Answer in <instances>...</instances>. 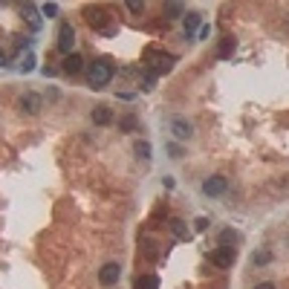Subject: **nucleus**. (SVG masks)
<instances>
[{"label": "nucleus", "instance_id": "nucleus-6", "mask_svg": "<svg viewBox=\"0 0 289 289\" xmlns=\"http://www.w3.org/2000/svg\"><path fill=\"white\" fill-rule=\"evenodd\" d=\"M75 46V29L69 26V23H61V29H58V49L69 55V49Z\"/></svg>", "mask_w": 289, "mask_h": 289}, {"label": "nucleus", "instance_id": "nucleus-15", "mask_svg": "<svg viewBox=\"0 0 289 289\" xmlns=\"http://www.w3.org/2000/svg\"><path fill=\"white\" fill-rule=\"evenodd\" d=\"M133 153H136L142 162H148V159H150V145L145 142V139H139L136 145H133Z\"/></svg>", "mask_w": 289, "mask_h": 289}, {"label": "nucleus", "instance_id": "nucleus-25", "mask_svg": "<svg viewBox=\"0 0 289 289\" xmlns=\"http://www.w3.org/2000/svg\"><path fill=\"white\" fill-rule=\"evenodd\" d=\"M197 229H200V231L208 229V220H206V217H197Z\"/></svg>", "mask_w": 289, "mask_h": 289}, {"label": "nucleus", "instance_id": "nucleus-4", "mask_svg": "<svg viewBox=\"0 0 289 289\" xmlns=\"http://www.w3.org/2000/svg\"><path fill=\"white\" fill-rule=\"evenodd\" d=\"M119 277H122V266L116 263V260H110V263L102 266V272H99V283H102V286H113V283H119Z\"/></svg>", "mask_w": 289, "mask_h": 289}, {"label": "nucleus", "instance_id": "nucleus-8", "mask_svg": "<svg viewBox=\"0 0 289 289\" xmlns=\"http://www.w3.org/2000/svg\"><path fill=\"white\" fill-rule=\"evenodd\" d=\"M171 133L176 139H191V136H194V127H191V122H185V119H173V122H171Z\"/></svg>", "mask_w": 289, "mask_h": 289}, {"label": "nucleus", "instance_id": "nucleus-22", "mask_svg": "<svg viewBox=\"0 0 289 289\" xmlns=\"http://www.w3.org/2000/svg\"><path fill=\"white\" fill-rule=\"evenodd\" d=\"M168 153H171L173 159H179V156H182V148H179V145H173V142H171V145H168Z\"/></svg>", "mask_w": 289, "mask_h": 289}, {"label": "nucleus", "instance_id": "nucleus-13", "mask_svg": "<svg viewBox=\"0 0 289 289\" xmlns=\"http://www.w3.org/2000/svg\"><path fill=\"white\" fill-rule=\"evenodd\" d=\"M171 234L176 240H191V231H188V226H185L182 220H173L171 223Z\"/></svg>", "mask_w": 289, "mask_h": 289}, {"label": "nucleus", "instance_id": "nucleus-10", "mask_svg": "<svg viewBox=\"0 0 289 289\" xmlns=\"http://www.w3.org/2000/svg\"><path fill=\"white\" fill-rule=\"evenodd\" d=\"M92 122H95V125H110V122H113V113H110V107H107V104H99V107H92Z\"/></svg>", "mask_w": 289, "mask_h": 289}, {"label": "nucleus", "instance_id": "nucleus-5", "mask_svg": "<svg viewBox=\"0 0 289 289\" xmlns=\"http://www.w3.org/2000/svg\"><path fill=\"white\" fill-rule=\"evenodd\" d=\"M226 188H229V182H226V176H208L206 182H203V194L206 197H223L226 194Z\"/></svg>", "mask_w": 289, "mask_h": 289}, {"label": "nucleus", "instance_id": "nucleus-23", "mask_svg": "<svg viewBox=\"0 0 289 289\" xmlns=\"http://www.w3.org/2000/svg\"><path fill=\"white\" fill-rule=\"evenodd\" d=\"M168 15H171V18L182 15V6H176V3H168Z\"/></svg>", "mask_w": 289, "mask_h": 289}, {"label": "nucleus", "instance_id": "nucleus-24", "mask_svg": "<svg viewBox=\"0 0 289 289\" xmlns=\"http://www.w3.org/2000/svg\"><path fill=\"white\" fill-rule=\"evenodd\" d=\"M127 9L133 12V15H142V9H145V6H142V3H133V0H130V3H127Z\"/></svg>", "mask_w": 289, "mask_h": 289}, {"label": "nucleus", "instance_id": "nucleus-27", "mask_svg": "<svg viewBox=\"0 0 289 289\" xmlns=\"http://www.w3.org/2000/svg\"><path fill=\"white\" fill-rule=\"evenodd\" d=\"M254 289H277V286H275V283H269V280H266V283H257Z\"/></svg>", "mask_w": 289, "mask_h": 289}, {"label": "nucleus", "instance_id": "nucleus-14", "mask_svg": "<svg viewBox=\"0 0 289 289\" xmlns=\"http://www.w3.org/2000/svg\"><path fill=\"white\" fill-rule=\"evenodd\" d=\"M200 26H203V18H200L197 12H188V15H185V32L191 35V32H197Z\"/></svg>", "mask_w": 289, "mask_h": 289}, {"label": "nucleus", "instance_id": "nucleus-11", "mask_svg": "<svg viewBox=\"0 0 289 289\" xmlns=\"http://www.w3.org/2000/svg\"><path fill=\"white\" fill-rule=\"evenodd\" d=\"M133 289H159V277L156 275H139L133 280Z\"/></svg>", "mask_w": 289, "mask_h": 289}, {"label": "nucleus", "instance_id": "nucleus-28", "mask_svg": "<svg viewBox=\"0 0 289 289\" xmlns=\"http://www.w3.org/2000/svg\"><path fill=\"white\" fill-rule=\"evenodd\" d=\"M0 64H3V52H0Z\"/></svg>", "mask_w": 289, "mask_h": 289}, {"label": "nucleus", "instance_id": "nucleus-12", "mask_svg": "<svg viewBox=\"0 0 289 289\" xmlns=\"http://www.w3.org/2000/svg\"><path fill=\"white\" fill-rule=\"evenodd\" d=\"M84 15H87V23H90V26H95V29H104V21H107V15H104L102 9H87Z\"/></svg>", "mask_w": 289, "mask_h": 289}, {"label": "nucleus", "instance_id": "nucleus-21", "mask_svg": "<svg viewBox=\"0 0 289 289\" xmlns=\"http://www.w3.org/2000/svg\"><path fill=\"white\" fill-rule=\"evenodd\" d=\"M41 12H44V18H55L58 6H55V3H46V6H44V9H41Z\"/></svg>", "mask_w": 289, "mask_h": 289}, {"label": "nucleus", "instance_id": "nucleus-17", "mask_svg": "<svg viewBox=\"0 0 289 289\" xmlns=\"http://www.w3.org/2000/svg\"><path fill=\"white\" fill-rule=\"evenodd\" d=\"M237 240H240V234H237V231H231V229L220 231V246H234Z\"/></svg>", "mask_w": 289, "mask_h": 289}, {"label": "nucleus", "instance_id": "nucleus-1", "mask_svg": "<svg viewBox=\"0 0 289 289\" xmlns=\"http://www.w3.org/2000/svg\"><path fill=\"white\" fill-rule=\"evenodd\" d=\"M110 78H113V64H110V61H92L90 69H87V81H90L92 90L110 84Z\"/></svg>", "mask_w": 289, "mask_h": 289}, {"label": "nucleus", "instance_id": "nucleus-3", "mask_svg": "<svg viewBox=\"0 0 289 289\" xmlns=\"http://www.w3.org/2000/svg\"><path fill=\"white\" fill-rule=\"evenodd\" d=\"M173 61H176V58L168 55V52H156V49H150L148 52V64L153 67V72H171Z\"/></svg>", "mask_w": 289, "mask_h": 289}, {"label": "nucleus", "instance_id": "nucleus-19", "mask_svg": "<svg viewBox=\"0 0 289 289\" xmlns=\"http://www.w3.org/2000/svg\"><path fill=\"white\" fill-rule=\"evenodd\" d=\"M269 260H272V254H269V252H257V254H254V263H257V266H266Z\"/></svg>", "mask_w": 289, "mask_h": 289}, {"label": "nucleus", "instance_id": "nucleus-7", "mask_svg": "<svg viewBox=\"0 0 289 289\" xmlns=\"http://www.w3.org/2000/svg\"><path fill=\"white\" fill-rule=\"evenodd\" d=\"M18 107H21L23 113H41V107H44V102H41V95L38 92H23L21 99H18Z\"/></svg>", "mask_w": 289, "mask_h": 289}, {"label": "nucleus", "instance_id": "nucleus-16", "mask_svg": "<svg viewBox=\"0 0 289 289\" xmlns=\"http://www.w3.org/2000/svg\"><path fill=\"white\" fill-rule=\"evenodd\" d=\"M136 116L133 113H127V116H122V119H119V127H122V130H125V133H133V130H136Z\"/></svg>", "mask_w": 289, "mask_h": 289}, {"label": "nucleus", "instance_id": "nucleus-20", "mask_svg": "<svg viewBox=\"0 0 289 289\" xmlns=\"http://www.w3.org/2000/svg\"><path fill=\"white\" fill-rule=\"evenodd\" d=\"M153 81H156V75H153V72H150V75H145V78H142V90L150 92V90H153Z\"/></svg>", "mask_w": 289, "mask_h": 289}, {"label": "nucleus", "instance_id": "nucleus-9", "mask_svg": "<svg viewBox=\"0 0 289 289\" xmlns=\"http://www.w3.org/2000/svg\"><path fill=\"white\" fill-rule=\"evenodd\" d=\"M64 72H67V75H78L81 69H84V58L81 55H75V52H69L67 58H64Z\"/></svg>", "mask_w": 289, "mask_h": 289}, {"label": "nucleus", "instance_id": "nucleus-18", "mask_svg": "<svg viewBox=\"0 0 289 289\" xmlns=\"http://www.w3.org/2000/svg\"><path fill=\"white\" fill-rule=\"evenodd\" d=\"M234 46H237V44H234V38H223V44H220L217 55H220V58H229L231 52H234Z\"/></svg>", "mask_w": 289, "mask_h": 289}, {"label": "nucleus", "instance_id": "nucleus-2", "mask_svg": "<svg viewBox=\"0 0 289 289\" xmlns=\"http://www.w3.org/2000/svg\"><path fill=\"white\" fill-rule=\"evenodd\" d=\"M237 260V252L231 249V246H217L214 252H211V263L220 266V269H231Z\"/></svg>", "mask_w": 289, "mask_h": 289}, {"label": "nucleus", "instance_id": "nucleus-26", "mask_svg": "<svg viewBox=\"0 0 289 289\" xmlns=\"http://www.w3.org/2000/svg\"><path fill=\"white\" fill-rule=\"evenodd\" d=\"M208 32H211V26H200V32L197 35H200V38H208Z\"/></svg>", "mask_w": 289, "mask_h": 289}]
</instances>
